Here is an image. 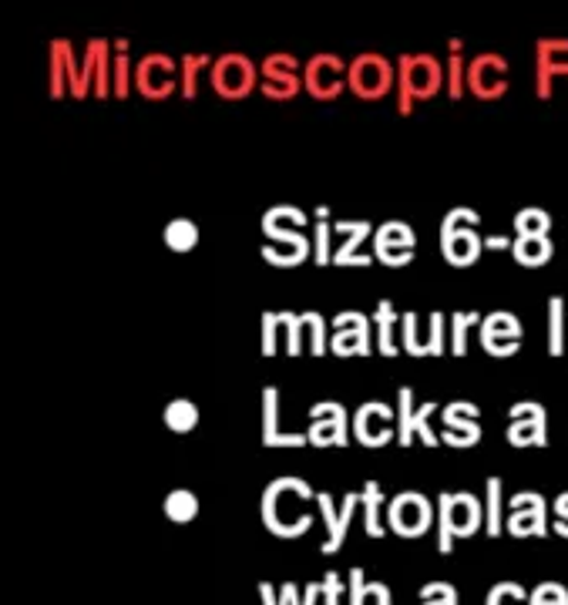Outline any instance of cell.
Masks as SVG:
<instances>
[{"instance_id": "83f0119b", "label": "cell", "mask_w": 568, "mask_h": 605, "mask_svg": "<svg viewBox=\"0 0 568 605\" xmlns=\"http://www.w3.org/2000/svg\"><path fill=\"white\" fill-rule=\"evenodd\" d=\"M260 595H263V602H266V605H282V602H276V598H273V585H266V582L260 585Z\"/></svg>"}, {"instance_id": "d4e9b609", "label": "cell", "mask_w": 568, "mask_h": 605, "mask_svg": "<svg viewBox=\"0 0 568 605\" xmlns=\"http://www.w3.org/2000/svg\"><path fill=\"white\" fill-rule=\"evenodd\" d=\"M457 242H478V239H475L471 232H460V236H457ZM444 253H447V256L454 253V242H451V232H444Z\"/></svg>"}, {"instance_id": "5bb4252c", "label": "cell", "mask_w": 568, "mask_h": 605, "mask_svg": "<svg viewBox=\"0 0 568 605\" xmlns=\"http://www.w3.org/2000/svg\"><path fill=\"white\" fill-rule=\"evenodd\" d=\"M377 319H380V350H383V353H397L394 340H390V324H394V306H390V303H380Z\"/></svg>"}, {"instance_id": "d6986e66", "label": "cell", "mask_w": 568, "mask_h": 605, "mask_svg": "<svg viewBox=\"0 0 568 605\" xmlns=\"http://www.w3.org/2000/svg\"><path fill=\"white\" fill-rule=\"evenodd\" d=\"M561 319H565V303L561 300H552V353L558 357L561 353Z\"/></svg>"}, {"instance_id": "484cf974", "label": "cell", "mask_w": 568, "mask_h": 605, "mask_svg": "<svg viewBox=\"0 0 568 605\" xmlns=\"http://www.w3.org/2000/svg\"><path fill=\"white\" fill-rule=\"evenodd\" d=\"M370 589H374V598H377V605H390V589H387V585H380V582H370Z\"/></svg>"}, {"instance_id": "e0dca14e", "label": "cell", "mask_w": 568, "mask_h": 605, "mask_svg": "<svg viewBox=\"0 0 568 605\" xmlns=\"http://www.w3.org/2000/svg\"><path fill=\"white\" fill-rule=\"evenodd\" d=\"M263 441L266 444H279V434H276V390L273 387L266 390V431H263Z\"/></svg>"}, {"instance_id": "603a6c76", "label": "cell", "mask_w": 568, "mask_h": 605, "mask_svg": "<svg viewBox=\"0 0 568 605\" xmlns=\"http://www.w3.org/2000/svg\"><path fill=\"white\" fill-rule=\"evenodd\" d=\"M441 330H444V316L434 313L431 316V343H428V353H441Z\"/></svg>"}, {"instance_id": "9a60e30c", "label": "cell", "mask_w": 568, "mask_h": 605, "mask_svg": "<svg viewBox=\"0 0 568 605\" xmlns=\"http://www.w3.org/2000/svg\"><path fill=\"white\" fill-rule=\"evenodd\" d=\"M531 605H568V592L555 582H545L535 595H531Z\"/></svg>"}, {"instance_id": "52a82bcc", "label": "cell", "mask_w": 568, "mask_h": 605, "mask_svg": "<svg viewBox=\"0 0 568 605\" xmlns=\"http://www.w3.org/2000/svg\"><path fill=\"white\" fill-rule=\"evenodd\" d=\"M515 253L521 263L528 266H542L552 253V242L545 236H518V245H515Z\"/></svg>"}, {"instance_id": "ac0fdd59", "label": "cell", "mask_w": 568, "mask_h": 605, "mask_svg": "<svg viewBox=\"0 0 568 605\" xmlns=\"http://www.w3.org/2000/svg\"><path fill=\"white\" fill-rule=\"evenodd\" d=\"M367 595H370V585H367L364 572H361V568H353V572H350V605H364Z\"/></svg>"}, {"instance_id": "3957f363", "label": "cell", "mask_w": 568, "mask_h": 605, "mask_svg": "<svg viewBox=\"0 0 568 605\" xmlns=\"http://www.w3.org/2000/svg\"><path fill=\"white\" fill-rule=\"evenodd\" d=\"M316 502H319V512H324V518H327V531H330V539L324 542V552L330 555V552H337L340 545H343V539H346V528H350V518H353V512H357V505H361V494H346L343 497V512L337 515V505H333V497L324 491V494H316Z\"/></svg>"}, {"instance_id": "7c38bea8", "label": "cell", "mask_w": 568, "mask_h": 605, "mask_svg": "<svg viewBox=\"0 0 568 605\" xmlns=\"http://www.w3.org/2000/svg\"><path fill=\"white\" fill-rule=\"evenodd\" d=\"M424 605H457V592L447 582H431L428 589H420Z\"/></svg>"}, {"instance_id": "8992f818", "label": "cell", "mask_w": 568, "mask_h": 605, "mask_svg": "<svg viewBox=\"0 0 568 605\" xmlns=\"http://www.w3.org/2000/svg\"><path fill=\"white\" fill-rule=\"evenodd\" d=\"M361 505L367 508V535L380 539L383 535V525H380V505H383V491L377 481H367L364 494H361Z\"/></svg>"}, {"instance_id": "9c48e42d", "label": "cell", "mask_w": 568, "mask_h": 605, "mask_svg": "<svg viewBox=\"0 0 568 605\" xmlns=\"http://www.w3.org/2000/svg\"><path fill=\"white\" fill-rule=\"evenodd\" d=\"M488 535H502V481L491 478L488 481Z\"/></svg>"}, {"instance_id": "2e32d148", "label": "cell", "mask_w": 568, "mask_h": 605, "mask_svg": "<svg viewBox=\"0 0 568 605\" xmlns=\"http://www.w3.org/2000/svg\"><path fill=\"white\" fill-rule=\"evenodd\" d=\"M168 242L175 249H189L195 242V226L192 223H172L168 226Z\"/></svg>"}, {"instance_id": "277c9868", "label": "cell", "mask_w": 568, "mask_h": 605, "mask_svg": "<svg viewBox=\"0 0 568 605\" xmlns=\"http://www.w3.org/2000/svg\"><path fill=\"white\" fill-rule=\"evenodd\" d=\"M512 535H545L542 494H515L512 497Z\"/></svg>"}, {"instance_id": "4316f807", "label": "cell", "mask_w": 568, "mask_h": 605, "mask_svg": "<svg viewBox=\"0 0 568 605\" xmlns=\"http://www.w3.org/2000/svg\"><path fill=\"white\" fill-rule=\"evenodd\" d=\"M555 508H558V515H561V518H568V494H561V497H558V505H555ZM558 531H561V535H568V525H558Z\"/></svg>"}, {"instance_id": "44dd1931", "label": "cell", "mask_w": 568, "mask_h": 605, "mask_svg": "<svg viewBox=\"0 0 568 605\" xmlns=\"http://www.w3.org/2000/svg\"><path fill=\"white\" fill-rule=\"evenodd\" d=\"M401 411H404V424H401V441H404V444H411V427H414V420H411V390H407V387L401 390Z\"/></svg>"}, {"instance_id": "7402d4cb", "label": "cell", "mask_w": 568, "mask_h": 605, "mask_svg": "<svg viewBox=\"0 0 568 605\" xmlns=\"http://www.w3.org/2000/svg\"><path fill=\"white\" fill-rule=\"evenodd\" d=\"M324 595H327V605H340V595H343V582L337 572H327L324 579Z\"/></svg>"}, {"instance_id": "4fadbf2b", "label": "cell", "mask_w": 568, "mask_h": 605, "mask_svg": "<svg viewBox=\"0 0 568 605\" xmlns=\"http://www.w3.org/2000/svg\"><path fill=\"white\" fill-rule=\"evenodd\" d=\"M518 229H521V236H545V229H548V216L545 212H521L518 216Z\"/></svg>"}, {"instance_id": "ffe728a7", "label": "cell", "mask_w": 568, "mask_h": 605, "mask_svg": "<svg viewBox=\"0 0 568 605\" xmlns=\"http://www.w3.org/2000/svg\"><path fill=\"white\" fill-rule=\"evenodd\" d=\"M468 324H478V316H471V313L454 316V353H465V330H468Z\"/></svg>"}, {"instance_id": "8fae6325", "label": "cell", "mask_w": 568, "mask_h": 605, "mask_svg": "<svg viewBox=\"0 0 568 605\" xmlns=\"http://www.w3.org/2000/svg\"><path fill=\"white\" fill-rule=\"evenodd\" d=\"M525 589H518L515 582H502V585H494L491 595H488V605H525Z\"/></svg>"}, {"instance_id": "30bf717a", "label": "cell", "mask_w": 568, "mask_h": 605, "mask_svg": "<svg viewBox=\"0 0 568 605\" xmlns=\"http://www.w3.org/2000/svg\"><path fill=\"white\" fill-rule=\"evenodd\" d=\"M168 427L172 431H192L195 427V420H199V414H195V407L189 404V401H175L172 407H168Z\"/></svg>"}, {"instance_id": "cb8c5ba5", "label": "cell", "mask_w": 568, "mask_h": 605, "mask_svg": "<svg viewBox=\"0 0 568 605\" xmlns=\"http://www.w3.org/2000/svg\"><path fill=\"white\" fill-rule=\"evenodd\" d=\"M319 592H324V582H313V585H306V595L300 598L296 595V589H293V598H290V605H316V598H319Z\"/></svg>"}, {"instance_id": "5b68a950", "label": "cell", "mask_w": 568, "mask_h": 605, "mask_svg": "<svg viewBox=\"0 0 568 605\" xmlns=\"http://www.w3.org/2000/svg\"><path fill=\"white\" fill-rule=\"evenodd\" d=\"M518 420V417H515ZM512 441L515 444H545V407L539 404L535 407V414H531V420H518L515 427H512Z\"/></svg>"}, {"instance_id": "6da1fadb", "label": "cell", "mask_w": 568, "mask_h": 605, "mask_svg": "<svg viewBox=\"0 0 568 605\" xmlns=\"http://www.w3.org/2000/svg\"><path fill=\"white\" fill-rule=\"evenodd\" d=\"M441 518H438V549L451 552L454 539H468L481 525V502L475 494H441Z\"/></svg>"}, {"instance_id": "7a4b0ae2", "label": "cell", "mask_w": 568, "mask_h": 605, "mask_svg": "<svg viewBox=\"0 0 568 605\" xmlns=\"http://www.w3.org/2000/svg\"><path fill=\"white\" fill-rule=\"evenodd\" d=\"M387 515H390V525H394V531H397V535H404V539L424 535V531L431 528V518H434L431 502L424 494H417V491L397 494L394 502H390Z\"/></svg>"}, {"instance_id": "ba28073f", "label": "cell", "mask_w": 568, "mask_h": 605, "mask_svg": "<svg viewBox=\"0 0 568 605\" xmlns=\"http://www.w3.org/2000/svg\"><path fill=\"white\" fill-rule=\"evenodd\" d=\"M165 512H168L172 521H189V518H195L199 502H195L192 491H172V494L165 497Z\"/></svg>"}]
</instances>
